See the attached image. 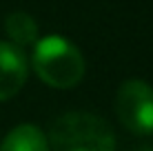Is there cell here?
<instances>
[{
  "instance_id": "cell-1",
  "label": "cell",
  "mask_w": 153,
  "mask_h": 151,
  "mask_svg": "<svg viewBox=\"0 0 153 151\" xmlns=\"http://www.w3.org/2000/svg\"><path fill=\"white\" fill-rule=\"evenodd\" d=\"M47 142L51 151H115V133L96 113L71 111L51 124Z\"/></svg>"
},
{
  "instance_id": "cell-2",
  "label": "cell",
  "mask_w": 153,
  "mask_h": 151,
  "mask_svg": "<svg viewBox=\"0 0 153 151\" xmlns=\"http://www.w3.org/2000/svg\"><path fill=\"white\" fill-rule=\"evenodd\" d=\"M36 74L53 89H71L84 76V58L73 42L62 36L40 38L31 56Z\"/></svg>"
},
{
  "instance_id": "cell-3",
  "label": "cell",
  "mask_w": 153,
  "mask_h": 151,
  "mask_svg": "<svg viewBox=\"0 0 153 151\" xmlns=\"http://www.w3.org/2000/svg\"><path fill=\"white\" fill-rule=\"evenodd\" d=\"M115 111L124 129L135 136L153 133V87L144 80H124L115 96Z\"/></svg>"
},
{
  "instance_id": "cell-4",
  "label": "cell",
  "mask_w": 153,
  "mask_h": 151,
  "mask_svg": "<svg viewBox=\"0 0 153 151\" xmlns=\"http://www.w3.org/2000/svg\"><path fill=\"white\" fill-rule=\"evenodd\" d=\"M27 58L11 42H0V102L13 98L27 82Z\"/></svg>"
},
{
  "instance_id": "cell-5",
  "label": "cell",
  "mask_w": 153,
  "mask_h": 151,
  "mask_svg": "<svg viewBox=\"0 0 153 151\" xmlns=\"http://www.w3.org/2000/svg\"><path fill=\"white\" fill-rule=\"evenodd\" d=\"M0 151H49V142L38 127L18 124L0 142Z\"/></svg>"
},
{
  "instance_id": "cell-6",
  "label": "cell",
  "mask_w": 153,
  "mask_h": 151,
  "mask_svg": "<svg viewBox=\"0 0 153 151\" xmlns=\"http://www.w3.org/2000/svg\"><path fill=\"white\" fill-rule=\"evenodd\" d=\"M4 29L7 36L11 38V45L16 47H29L38 42V22L25 11H13L4 20Z\"/></svg>"
},
{
  "instance_id": "cell-7",
  "label": "cell",
  "mask_w": 153,
  "mask_h": 151,
  "mask_svg": "<svg viewBox=\"0 0 153 151\" xmlns=\"http://www.w3.org/2000/svg\"><path fill=\"white\" fill-rule=\"evenodd\" d=\"M138 151H153V147H142V149H138Z\"/></svg>"
}]
</instances>
